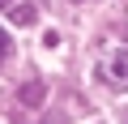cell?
Instances as JSON below:
<instances>
[{"label": "cell", "mask_w": 128, "mask_h": 124, "mask_svg": "<svg viewBox=\"0 0 128 124\" xmlns=\"http://www.w3.org/2000/svg\"><path fill=\"white\" fill-rule=\"evenodd\" d=\"M13 22H17V26H34V22H38V13H34L30 5H17V9H13Z\"/></svg>", "instance_id": "2"}, {"label": "cell", "mask_w": 128, "mask_h": 124, "mask_svg": "<svg viewBox=\"0 0 128 124\" xmlns=\"http://www.w3.org/2000/svg\"><path fill=\"white\" fill-rule=\"evenodd\" d=\"M4 5H9V0H0V9H4Z\"/></svg>", "instance_id": "6"}, {"label": "cell", "mask_w": 128, "mask_h": 124, "mask_svg": "<svg viewBox=\"0 0 128 124\" xmlns=\"http://www.w3.org/2000/svg\"><path fill=\"white\" fill-rule=\"evenodd\" d=\"M9 51H13V43H9V34H4V30H0V69L9 64Z\"/></svg>", "instance_id": "4"}, {"label": "cell", "mask_w": 128, "mask_h": 124, "mask_svg": "<svg viewBox=\"0 0 128 124\" xmlns=\"http://www.w3.org/2000/svg\"><path fill=\"white\" fill-rule=\"evenodd\" d=\"M98 77H102L111 90H128V51L107 47V51H102V64H98Z\"/></svg>", "instance_id": "1"}, {"label": "cell", "mask_w": 128, "mask_h": 124, "mask_svg": "<svg viewBox=\"0 0 128 124\" xmlns=\"http://www.w3.org/2000/svg\"><path fill=\"white\" fill-rule=\"evenodd\" d=\"M43 94H47V90H43L38 81H30V86L22 90V103H30V107H38V103H43Z\"/></svg>", "instance_id": "3"}, {"label": "cell", "mask_w": 128, "mask_h": 124, "mask_svg": "<svg viewBox=\"0 0 128 124\" xmlns=\"http://www.w3.org/2000/svg\"><path fill=\"white\" fill-rule=\"evenodd\" d=\"M43 124H64V120H43Z\"/></svg>", "instance_id": "5"}]
</instances>
